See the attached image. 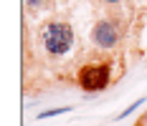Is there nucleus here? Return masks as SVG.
Masks as SVG:
<instances>
[{
  "label": "nucleus",
  "instance_id": "obj_1",
  "mask_svg": "<svg viewBox=\"0 0 147 126\" xmlns=\"http://www.w3.org/2000/svg\"><path fill=\"white\" fill-rule=\"evenodd\" d=\"M74 41H76L74 28L69 23H63V20H51V23H46L43 30H41V45H43L46 53L53 56V58L66 56L74 48Z\"/></svg>",
  "mask_w": 147,
  "mask_h": 126
},
{
  "label": "nucleus",
  "instance_id": "obj_2",
  "mask_svg": "<svg viewBox=\"0 0 147 126\" xmlns=\"http://www.w3.org/2000/svg\"><path fill=\"white\" fill-rule=\"evenodd\" d=\"M76 81L79 86L89 91V93H94V91H104L109 81H112V63H86V66H81L79 73H76Z\"/></svg>",
  "mask_w": 147,
  "mask_h": 126
},
{
  "label": "nucleus",
  "instance_id": "obj_3",
  "mask_svg": "<svg viewBox=\"0 0 147 126\" xmlns=\"http://www.w3.org/2000/svg\"><path fill=\"white\" fill-rule=\"evenodd\" d=\"M91 41H94L96 48H102V51L117 48L119 41H122V25H119V20H112V18L96 20L94 28H91Z\"/></svg>",
  "mask_w": 147,
  "mask_h": 126
},
{
  "label": "nucleus",
  "instance_id": "obj_4",
  "mask_svg": "<svg viewBox=\"0 0 147 126\" xmlns=\"http://www.w3.org/2000/svg\"><path fill=\"white\" fill-rule=\"evenodd\" d=\"M69 109H51V111H43L41 113V119H48V116H59V113H66Z\"/></svg>",
  "mask_w": 147,
  "mask_h": 126
},
{
  "label": "nucleus",
  "instance_id": "obj_5",
  "mask_svg": "<svg viewBox=\"0 0 147 126\" xmlns=\"http://www.w3.org/2000/svg\"><path fill=\"white\" fill-rule=\"evenodd\" d=\"M140 106H142V101H137V103H132V106H129V109H127L124 113H119V119H122V116H129V113H132V111H137Z\"/></svg>",
  "mask_w": 147,
  "mask_h": 126
},
{
  "label": "nucleus",
  "instance_id": "obj_6",
  "mask_svg": "<svg viewBox=\"0 0 147 126\" xmlns=\"http://www.w3.org/2000/svg\"><path fill=\"white\" fill-rule=\"evenodd\" d=\"M30 8H43V0H26Z\"/></svg>",
  "mask_w": 147,
  "mask_h": 126
},
{
  "label": "nucleus",
  "instance_id": "obj_7",
  "mask_svg": "<svg viewBox=\"0 0 147 126\" xmlns=\"http://www.w3.org/2000/svg\"><path fill=\"white\" fill-rule=\"evenodd\" d=\"M104 3H107V5H119L122 0H104Z\"/></svg>",
  "mask_w": 147,
  "mask_h": 126
}]
</instances>
